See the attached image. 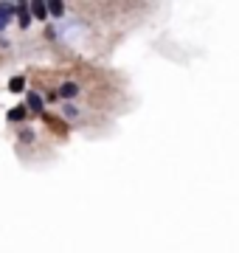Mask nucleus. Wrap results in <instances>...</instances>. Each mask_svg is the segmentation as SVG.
<instances>
[{
    "mask_svg": "<svg viewBox=\"0 0 239 253\" xmlns=\"http://www.w3.org/2000/svg\"><path fill=\"white\" fill-rule=\"evenodd\" d=\"M11 14H14V6H11V3H0V31L9 26Z\"/></svg>",
    "mask_w": 239,
    "mask_h": 253,
    "instance_id": "nucleus-1",
    "label": "nucleus"
},
{
    "mask_svg": "<svg viewBox=\"0 0 239 253\" xmlns=\"http://www.w3.org/2000/svg\"><path fill=\"white\" fill-rule=\"evenodd\" d=\"M28 110L31 113H42V99H40L37 93H28Z\"/></svg>",
    "mask_w": 239,
    "mask_h": 253,
    "instance_id": "nucleus-2",
    "label": "nucleus"
},
{
    "mask_svg": "<svg viewBox=\"0 0 239 253\" xmlns=\"http://www.w3.org/2000/svg\"><path fill=\"white\" fill-rule=\"evenodd\" d=\"M76 93H79V87H76L74 82H68V84L59 87V96H65V99H71V96H76Z\"/></svg>",
    "mask_w": 239,
    "mask_h": 253,
    "instance_id": "nucleus-3",
    "label": "nucleus"
},
{
    "mask_svg": "<svg viewBox=\"0 0 239 253\" xmlns=\"http://www.w3.org/2000/svg\"><path fill=\"white\" fill-rule=\"evenodd\" d=\"M26 113H28L26 107H11L9 110V121H23V118H26Z\"/></svg>",
    "mask_w": 239,
    "mask_h": 253,
    "instance_id": "nucleus-4",
    "label": "nucleus"
},
{
    "mask_svg": "<svg viewBox=\"0 0 239 253\" xmlns=\"http://www.w3.org/2000/svg\"><path fill=\"white\" fill-rule=\"evenodd\" d=\"M28 9L34 11L40 20H45V14H48V9H45V3H28Z\"/></svg>",
    "mask_w": 239,
    "mask_h": 253,
    "instance_id": "nucleus-5",
    "label": "nucleus"
},
{
    "mask_svg": "<svg viewBox=\"0 0 239 253\" xmlns=\"http://www.w3.org/2000/svg\"><path fill=\"white\" fill-rule=\"evenodd\" d=\"M9 90H14V93L26 90V79H23V76H14V79L9 82Z\"/></svg>",
    "mask_w": 239,
    "mask_h": 253,
    "instance_id": "nucleus-6",
    "label": "nucleus"
},
{
    "mask_svg": "<svg viewBox=\"0 0 239 253\" xmlns=\"http://www.w3.org/2000/svg\"><path fill=\"white\" fill-rule=\"evenodd\" d=\"M45 9L51 11V14H54V17H59V14H62V9H65V6H62V3H48Z\"/></svg>",
    "mask_w": 239,
    "mask_h": 253,
    "instance_id": "nucleus-7",
    "label": "nucleus"
}]
</instances>
